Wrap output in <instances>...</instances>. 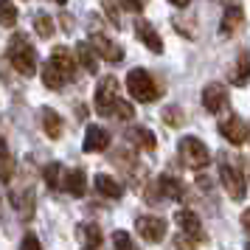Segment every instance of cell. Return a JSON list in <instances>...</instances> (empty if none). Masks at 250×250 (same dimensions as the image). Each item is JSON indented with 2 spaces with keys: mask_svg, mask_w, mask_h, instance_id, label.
I'll use <instances>...</instances> for the list:
<instances>
[{
  "mask_svg": "<svg viewBox=\"0 0 250 250\" xmlns=\"http://www.w3.org/2000/svg\"><path fill=\"white\" fill-rule=\"evenodd\" d=\"M110 146V132L104 126H87L84 132V152H102Z\"/></svg>",
  "mask_w": 250,
  "mask_h": 250,
  "instance_id": "cell-13",
  "label": "cell"
},
{
  "mask_svg": "<svg viewBox=\"0 0 250 250\" xmlns=\"http://www.w3.org/2000/svg\"><path fill=\"white\" fill-rule=\"evenodd\" d=\"M62 163H48L45 171H42V177H45V183L51 186V188H62Z\"/></svg>",
  "mask_w": 250,
  "mask_h": 250,
  "instance_id": "cell-23",
  "label": "cell"
},
{
  "mask_svg": "<svg viewBox=\"0 0 250 250\" xmlns=\"http://www.w3.org/2000/svg\"><path fill=\"white\" fill-rule=\"evenodd\" d=\"M180 155H183V160H186L191 169H205V166L211 163V152H208V146H205L200 138H194V135H186L180 141Z\"/></svg>",
  "mask_w": 250,
  "mask_h": 250,
  "instance_id": "cell-4",
  "label": "cell"
},
{
  "mask_svg": "<svg viewBox=\"0 0 250 250\" xmlns=\"http://www.w3.org/2000/svg\"><path fill=\"white\" fill-rule=\"evenodd\" d=\"M180 107H169L166 113H163V121H169V124H180Z\"/></svg>",
  "mask_w": 250,
  "mask_h": 250,
  "instance_id": "cell-33",
  "label": "cell"
},
{
  "mask_svg": "<svg viewBox=\"0 0 250 250\" xmlns=\"http://www.w3.org/2000/svg\"><path fill=\"white\" fill-rule=\"evenodd\" d=\"M34 28H37V34L40 37H51L54 34V17H48V14H37V20H34Z\"/></svg>",
  "mask_w": 250,
  "mask_h": 250,
  "instance_id": "cell-26",
  "label": "cell"
},
{
  "mask_svg": "<svg viewBox=\"0 0 250 250\" xmlns=\"http://www.w3.org/2000/svg\"><path fill=\"white\" fill-rule=\"evenodd\" d=\"M135 230L138 236L146 239V242H160L166 236V219H160V216H138Z\"/></svg>",
  "mask_w": 250,
  "mask_h": 250,
  "instance_id": "cell-10",
  "label": "cell"
},
{
  "mask_svg": "<svg viewBox=\"0 0 250 250\" xmlns=\"http://www.w3.org/2000/svg\"><path fill=\"white\" fill-rule=\"evenodd\" d=\"M236 87H245L248 84V51L239 54V65H236V79H233Z\"/></svg>",
  "mask_w": 250,
  "mask_h": 250,
  "instance_id": "cell-27",
  "label": "cell"
},
{
  "mask_svg": "<svg viewBox=\"0 0 250 250\" xmlns=\"http://www.w3.org/2000/svg\"><path fill=\"white\" fill-rule=\"evenodd\" d=\"M79 236H82L84 250H99V245H102V230H99V225H93V222H82Z\"/></svg>",
  "mask_w": 250,
  "mask_h": 250,
  "instance_id": "cell-18",
  "label": "cell"
},
{
  "mask_svg": "<svg viewBox=\"0 0 250 250\" xmlns=\"http://www.w3.org/2000/svg\"><path fill=\"white\" fill-rule=\"evenodd\" d=\"M115 102H118V79L115 76L99 79V87H96V110H99V115H110Z\"/></svg>",
  "mask_w": 250,
  "mask_h": 250,
  "instance_id": "cell-5",
  "label": "cell"
},
{
  "mask_svg": "<svg viewBox=\"0 0 250 250\" xmlns=\"http://www.w3.org/2000/svg\"><path fill=\"white\" fill-rule=\"evenodd\" d=\"M6 57H9V62L14 65V70H17L20 76H34L37 70H40L37 51H34V45L28 42V37L25 34H14L12 40H9V45H6Z\"/></svg>",
  "mask_w": 250,
  "mask_h": 250,
  "instance_id": "cell-1",
  "label": "cell"
},
{
  "mask_svg": "<svg viewBox=\"0 0 250 250\" xmlns=\"http://www.w3.org/2000/svg\"><path fill=\"white\" fill-rule=\"evenodd\" d=\"M20 250H42V245H40V239L34 233H25L23 242H20Z\"/></svg>",
  "mask_w": 250,
  "mask_h": 250,
  "instance_id": "cell-31",
  "label": "cell"
},
{
  "mask_svg": "<svg viewBox=\"0 0 250 250\" xmlns=\"http://www.w3.org/2000/svg\"><path fill=\"white\" fill-rule=\"evenodd\" d=\"M0 155H9V144H6V138L0 135Z\"/></svg>",
  "mask_w": 250,
  "mask_h": 250,
  "instance_id": "cell-36",
  "label": "cell"
},
{
  "mask_svg": "<svg viewBox=\"0 0 250 250\" xmlns=\"http://www.w3.org/2000/svg\"><path fill=\"white\" fill-rule=\"evenodd\" d=\"M158 188H160V197L163 200H183L186 197V186L177 177H171V174L158 177Z\"/></svg>",
  "mask_w": 250,
  "mask_h": 250,
  "instance_id": "cell-14",
  "label": "cell"
},
{
  "mask_svg": "<svg viewBox=\"0 0 250 250\" xmlns=\"http://www.w3.org/2000/svg\"><path fill=\"white\" fill-rule=\"evenodd\" d=\"M87 45L93 48L96 57L107 59V62H121V59H124V48L118 45V42H113L107 34H93L90 40H87Z\"/></svg>",
  "mask_w": 250,
  "mask_h": 250,
  "instance_id": "cell-8",
  "label": "cell"
},
{
  "mask_svg": "<svg viewBox=\"0 0 250 250\" xmlns=\"http://www.w3.org/2000/svg\"><path fill=\"white\" fill-rule=\"evenodd\" d=\"M14 23H17V6L14 3H0V25L12 28Z\"/></svg>",
  "mask_w": 250,
  "mask_h": 250,
  "instance_id": "cell-25",
  "label": "cell"
},
{
  "mask_svg": "<svg viewBox=\"0 0 250 250\" xmlns=\"http://www.w3.org/2000/svg\"><path fill=\"white\" fill-rule=\"evenodd\" d=\"M174 222L180 225V233H183V236L191 239V242H205V239H208L203 222H200V216L194 214V211H188V208H180V211L174 214Z\"/></svg>",
  "mask_w": 250,
  "mask_h": 250,
  "instance_id": "cell-7",
  "label": "cell"
},
{
  "mask_svg": "<svg viewBox=\"0 0 250 250\" xmlns=\"http://www.w3.org/2000/svg\"><path fill=\"white\" fill-rule=\"evenodd\" d=\"M76 59H79V65H84L87 73H96V70H99V57L93 54V48L87 45V42H79V45H76Z\"/></svg>",
  "mask_w": 250,
  "mask_h": 250,
  "instance_id": "cell-19",
  "label": "cell"
},
{
  "mask_svg": "<svg viewBox=\"0 0 250 250\" xmlns=\"http://www.w3.org/2000/svg\"><path fill=\"white\" fill-rule=\"evenodd\" d=\"M203 107L211 115H219L222 110H228V87H225V84H219V82L205 84V90H203Z\"/></svg>",
  "mask_w": 250,
  "mask_h": 250,
  "instance_id": "cell-9",
  "label": "cell"
},
{
  "mask_svg": "<svg viewBox=\"0 0 250 250\" xmlns=\"http://www.w3.org/2000/svg\"><path fill=\"white\" fill-rule=\"evenodd\" d=\"M132 250H138V248H132Z\"/></svg>",
  "mask_w": 250,
  "mask_h": 250,
  "instance_id": "cell-37",
  "label": "cell"
},
{
  "mask_svg": "<svg viewBox=\"0 0 250 250\" xmlns=\"http://www.w3.org/2000/svg\"><path fill=\"white\" fill-rule=\"evenodd\" d=\"M239 20H242V9H233V6H228L225 9V17H222V34H230V31H236Z\"/></svg>",
  "mask_w": 250,
  "mask_h": 250,
  "instance_id": "cell-24",
  "label": "cell"
},
{
  "mask_svg": "<svg viewBox=\"0 0 250 250\" xmlns=\"http://www.w3.org/2000/svg\"><path fill=\"white\" fill-rule=\"evenodd\" d=\"M14 177V158L12 155H0V183H9Z\"/></svg>",
  "mask_w": 250,
  "mask_h": 250,
  "instance_id": "cell-28",
  "label": "cell"
},
{
  "mask_svg": "<svg viewBox=\"0 0 250 250\" xmlns=\"http://www.w3.org/2000/svg\"><path fill=\"white\" fill-rule=\"evenodd\" d=\"M177 250H194V242H191V239H186L180 233V236H177Z\"/></svg>",
  "mask_w": 250,
  "mask_h": 250,
  "instance_id": "cell-35",
  "label": "cell"
},
{
  "mask_svg": "<svg viewBox=\"0 0 250 250\" xmlns=\"http://www.w3.org/2000/svg\"><path fill=\"white\" fill-rule=\"evenodd\" d=\"M42 129H45L48 138H62V132H65V121H62V115L54 113L51 107H42Z\"/></svg>",
  "mask_w": 250,
  "mask_h": 250,
  "instance_id": "cell-15",
  "label": "cell"
},
{
  "mask_svg": "<svg viewBox=\"0 0 250 250\" xmlns=\"http://www.w3.org/2000/svg\"><path fill=\"white\" fill-rule=\"evenodd\" d=\"M118 9H126V12H144V3H118Z\"/></svg>",
  "mask_w": 250,
  "mask_h": 250,
  "instance_id": "cell-34",
  "label": "cell"
},
{
  "mask_svg": "<svg viewBox=\"0 0 250 250\" xmlns=\"http://www.w3.org/2000/svg\"><path fill=\"white\" fill-rule=\"evenodd\" d=\"M93 183H96V191L104 194V197H110V200H118L124 194V186L115 180V177H110V174H99Z\"/></svg>",
  "mask_w": 250,
  "mask_h": 250,
  "instance_id": "cell-16",
  "label": "cell"
},
{
  "mask_svg": "<svg viewBox=\"0 0 250 250\" xmlns=\"http://www.w3.org/2000/svg\"><path fill=\"white\" fill-rule=\"evenodd\" d=\"M42 82H45L48 90H62V87H65V79H62L57 70H54V65H51V62H45V65H42Z\"/></svg>",
  "mask_w": 250,
  "mask_h": 250,
  "instance_id": "cell-21",
  "label": "cell"
},
{
  "mask_svg": "<svg viewBox=\"0 0 250 250\" xmlns=\"http://www.w3.org/2000/svg\"><path fill=\"white\" fill-rule=\"evenodd\" d=\"M219 180H222L228 197H230L233 203H242V200H245V194H248L245 174H242V171H239L230 160H222V163H219Z\"/></svg>",
  "mask_w": 250,
  "mask_h": 250,
  "instance_id": "cell-3",
  "label": "cell"
},
{
  "mask_svg": "<svg viewBox=\"0 0 250 250\" xmlns=\"http://www.w3.org/2000/svg\"><path fill=\"white\" fill-rule=\"evenodd\" d=\"M48 62H51V65H54V70H57L59 76L65 79V84L76 76V59H73V54H70L65 45L54 48V54H51V59H48Z\"/></svg>",
  "mask_w": 250,
  "mask_h": 250,
  "instance_id": "cell-11",
  "label": "cell"
},
{
  "mask_svg": "<svg viewBox=\"0 0 250 250\" xmlns=\"http://www.w3.org/2000/svg\"><path fill=\"white\" fill-rule=\"evenodd\" d=\"M126 90H129V96L135 102H155L160 96L158 82L152 79V73L144 68H135V70L126 73Z\"/></svg>",
  "mask_w": 250,
  "mask_h": 250,
  "instance_id": "cell-2",
  "label": "cell"
},
{
  "mask_svg": "<svg viewBox=\"0 0 250 250\" xmlns=\"http://www.w3.org/2000/svg\"><path fill=\"white\" fill-rule=\"evenodd\" d=\"M219 132H222V138H225L228 144L242 146V144L248 141V121H245L242 115L230 113V115H225V118L219 121Z\"/></svg>",
  "mask_w": 250,
  "mask_h": 250,
  "instance_id": "cell-6",
  "label": "cell"
},
{
  "mask_svg": "<svg viewBox=\"0 0 250 250\" xmlns=\"http://www.w3.org/2000/svg\"><path fill=\"white\" fill-rule=\"evenodd\" d=\"M110 115L121 118V121H129V118L135 115V110H132V104H129V102H121V99H118V102H115V107H113V113H110Z\"/></svg>",
  "mask_w": 250,
  "mask_h": 250,
  "instance_id": "cell-29",
  "label": "cell"
},
{
  "mask_svg": "<svg viewBox=\"0 0 250 250\" xmlns=\"http://www.w3.org/2000/svg\"><path fill=\"white\" fill-rule=\"evenodd\" d=\"M135 34L152 54H163V40H160V34L146 23V20H135Z\"/></svg>",
  "mask_w": 250,
  "mask_h": 250,
  "instance_id": "cell-12",
  "label": "cell"
},
{
  "mask_svg": "<svg viewBox=\"0 0 250 250\" xmlns=\"http://www.w3.org/2000/svg\"><path fill=\"white\" fill-rule=\"evenodd\" d=\"M62 186H65L70 194L82 197V194H84V188H87V174H84L82 169H70V171H65V177H62Z\"/></svg>",
  "mask_w": 250,
  "mask_h": 250,
  "instance_id": "cell-17",
  "label": "cell"
},
{
  "mask_svg": "<svg viewBox=\"0 0 250 250\" xmlns=\"http://www.w3.org/2000/svg\"><path fill=\"white\" fill-rule=\"evenodd\" d=\"M104 12L110 14V20H113L115 25H121V14H118V12H121V9H118L115 3H104Z\"/></svg>",
  "mask_w": 250,
  "mask_h": 250,
  "instance_id": "cell-32",
  "label": "cell"
},
{
  "mask_svg": "<svg viewBox=\"0 0 250 250\" xmlns=\"http://www.w3.org/2000/svg\"><path fill=\"white\" fill-rule=\"evenodd\" d=\"M113 248L115 250H132L135 245H132L129 233H124V230H115V233H113Z\"/></svg>",
  "mask_w": 250,
  "mask_h": 250,
  "instance_id": "cell-30",
  "label": "cell"
},
{
  "mask_svg": "<svg viewBox=\"0 0 250 250\" xmlns=\"http://www.w3.org/2000/svg\"><path fill=\"white\" fill-rule=\"evenodd\" d=\"M129 141H135L138 146L144 149H155V135L149 132L146 126H135V129H129Z\"/></svg>",
  "mask_w": 250,
  "mask_h": 250,
  "instance_id": "cell-22",
  "label": "cell"
},
{
  "mask_svg": "<svg viewBox=\"0 0 250 250\" xmlns=\"http://www.w3.org/2000/svg\"><path fill=\"white\" fill-rule=\"evenodd\" d=\"M12 205H14V208H17L23 216L31 214V211H34V194H31V188L14 191V194H12Z\"/></svg>",
  "mask_w": 250,
  "mask_h": 250,
  "instance_id": "cell-20",
  "label": "cell"
}]
</instances>
